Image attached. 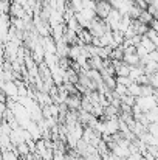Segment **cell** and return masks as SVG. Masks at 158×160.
I'll return each instance as SVG.
<instances>
[{
    "label": "cell",
    "instance_id": "3",
    "mask_svg": "<svg viewBox=\"0 0 158 160\" xmlns=\"http://www.w3.org/2000/svg\"><path fill=\"white\" fill-rule=\"evenodd\" d=\"M2 152V160H17L19 156L16 152V149H5V151H0Z\"/></svg>",
    "mask_w": 158,
    "mask_h": 160
},
{
    "label": "cell",
    "instance_id": "1",
    "mask_svg": "<svg viewBox=\"0 0 158 160\" xmlns=\"http://www.w3.org/2000/svg\"><path fill=\"white\" fill-rule=\"evenodd\" d=\"M135 104L141 109V112H147L149 109L157 106V93L149 95V97H136L135 98Z\"/></svg>",
    "mask_w": 158,
    "mask_h": 160
},
{
    "label": "cell",
    "instance_id": "2",
    "mask_svg": "<svg viewBox=\"0 0 158 160\" xmlns=\"http://www.w3.org/2000/svg\"><path fill=\"white\" fill-rule=\"evenodd\" d=\"M112 9L110 3L107 0H101V2H96V6H95V14L98 19H105L108 11Z\"/></svg>",
    "mask_w": 158,
    "mask_h": 160
}]
</instances>
